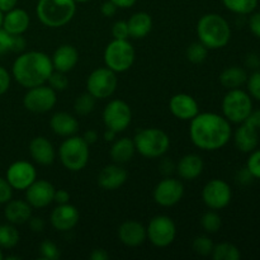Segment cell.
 <instances>
[{
  "mask_svg": "<svg viewBox=\"0 0 260 260\" xmlns=\"http://www.w3.org/2000/svg\"><path fill=\"white\" fill-rule=\"evenodd\" d=\"M79 218L80 215L78 208L70 203H65V205H57V207L53 208L50 221L55 230L60 233H68L78 225Z\"/></svg>",
  "mask_w": 260,
  "mask_h": 260,
  "instance_id": "obj_17",
  "label": "cell"
},
{
  "mask_svg": "<svg viewBox=\"0 0 260 260\" xmlns=\"http://www.w3.org/2000/svg\"><path fill=\"white\" fill-rule=\"evenodd\" d=\"M83 139L85 140L89 144V146H90V145L95 144L96 142V140H98V134H96V131H94V129H88V131H85V134L83 135Z\"/></svg>",
  "mask_w": 260,
  "mask_h": 260,
  "instance_id": "obj_57",
  "label": "cell"
},
{
  "mask_svg": "<svg viewBox=\"0 0 260 260\" xmlns=\"http://www.w3.org/2000/svg\"><path fill=\"white\" fill-rule=\"evenodd\" d=\"M197 37L208 50H220L231 40V28L228 20L217 13H208L198 19Z\"/></svg>",
  "mask_w": 260,
  "mask_h": 260,
  "instance_id": "obj_3",
  "label": "cell"
},
{
  "mask_svg": "<svg viewBox=\"0 0 260 260\" xmlns=\"http://www.w3.org/2000/svg\"><path fill=\"white\" fill-rule=\"evenodd\" d=\"M53 71L51 57L41 51H27L15 58L12 74L14 80L25 89L47 83Z\"/></svg>",
  "mask_w": 260,
  "mask_h": 260,
  "instance_id": "obj_2",
  "label": "cell"
},
{
  "mask_svg": "<svg viewBox=\"0 0 260 260\" xmlns=\"http://www.w3.org/2000/svg\"><path fill=\"white\" fill-rule=\"evenodd\" d=\"M234 135V141L236 147L241 152H251L256 149L259 144V131L254 127L243 122Z\"/></svg>",
  "mask_w": 260,
  "mask_h": 260,
  "instance_id": "obj_27",
  "label": "cell"
},
{
  "mask_svg": "<svg viewBox=\"0 0 260 260\" xmlns=\"http://www.w3.org/2000/svg\"><path fill=\"white\" fill-rule=\"evenodd\" d=\"M147 240L156 248L172 245L177 236V226L173 218L165 215H157L150 220L146 228Z\"/></svg>",
  "mask_w": 260,
  "mask_h": 260,
  "instance_id": "obj_10",
  "label": "cell"
},
{
  "mask_svg": "<svg viewBox=\"0 0 260 260\" xmlns=\"http://www.w3.org/2000/svg\"><path fill=\"white\" fill-rule=\"evenodd\" d=\"M13 45V35L8 33L4 28H0V55L10 52Z\"/></svg>",
  "mask_w": 260,
  "mask_h": 260,
  "instance_id": "obj_44",
  "label": "cell"
},
{
  "mask_svg": "<svg viewBox=\"0 0 260 260\" xmlns=\"http://www.w3.org/2000/svg\"><path fill=\"white\" fill-rule=\"evenodd\" d=\"M249 28L256 38H260V12L251 15L249 19Z\"/></svg>",
  "mask_w": 260,
  "mask_h": 260,
  "instance_id": "obj_47",
  "label": "cell"
},
{
  "mask_svg": "<svg viewBox=\"0 0 260 260\" xmlns=\"http://www.w3.org/2000/svg\"><path fill=\"white\" fill-rule=\"evenodd\" d=\"M29 154L33 161L37 164L47 167L56 159V151L52 142L43 136H37L29 142Z\"/></svg>",
  "mask_w": 260,
  "mask_h": 260,
  "instance_id": "obj_21",
  "label": "cell"
},
{
  "mask_svg": "<svg viewBox=\"0 0 260 260\" xmlns=\"http://www.w3.org/2000/svg\"><path fill=\"white\" fill-rule=\"evenodd\" d=\"M152 196L156 205L161 207H173L182 201L184 196V185L179 179L167 177L157 183Z\"/></svg>",
  "mask_w": 260,
  "mask_h": 260,
  "instance_id": "obj_14",
  "label": "cell"
},
{
  "mask_svg": "<svg viewBox=\"0 0 260 260\" xmlns=\"http://www.w3.org/2000/svg\"><path fill=\"white\" fill-rule=\"evenodd\" d=\"M246 81H248V74L240 66H230L220 74L221 85L228 90L241 88L244 84H246Z\"/></svg>",
  "mask_w": 260,
  "mask_h": 260,
  "instance_id": "obj_30",
  "label": "cell"
},
{
  "mask_svg": "<svg viewBox=\"0 0 260 260\" xmlns=\"http://www.w3.org/2000/svg\"><path fill=\"white\" fill-rule=\"evenodd\" d=\"M205 169L203 159L198 154H187L180 157L175 165V172L183 180H194L200 177Z\"/></svg>",
  "mask_w": 260,
  "mask_h": 260,
  "instance_id": "obj_23",
  "label": "cell"
},
{
  "mask_svg": "<svg viewBox=\"0 0 260 260\" xmlns=\"http://www.w3.org/2000/svg\"><path fill=\"white\" fill-rule=\"evenodd\" d=\"M28 223H29V228L33 233H41V231H43L46 225L42 217H30Z\"/></svg>",
  "mask_w": 260,
  "mask_h": 260,
  "instance_id": "obj_51",
  "label": "cell"
},
{
  "mask_svg": "<svg viewBox=\"0 0 260 260\" xmlns=\"http://www.w3.org/2000/svg\"><path fill=\"white\" fill-rule=\"evenodd\" d=\"M3 19H4V13L0 10V28H3Z\"/></svg>",
  "mask_w": 260,
  "mask_h": 260,
  "instance_id": "obj_60",
  "label": "cell"
},
{
  "mask_svg": "<svg viewBox=\"0 0 260 260\" xmlns=\"http://www.w3.org/2000/svg\"><path fill=\"white\" fill-rule=\"evenodd\" d=\"M10 81H12V76L8 73V70L3 66H0V95L5 94L10 86Z\"/></svg>",
  "mask_w": 260,
  "mask_h": 260,
  "instance_id": "obj_45",
  "label": "cell"
},
{
  "mask_svg": "<svg viewBox=\"0 0 260 260\" xmlns=\"http://www.w3.org/2000/svg\"><path fill=\"white\" fill-rule=\"evenodd\" d=\"M117 9H118V7H117L114 3H112L111 0H107V2H104L101 7L102 14H103L104 17H108V18L113 17V15L117 13Z\"/></svg>",
  "mask_w": 260,
  "mask_h": 260,
  "instance_id": "obj_48",
  "label": "cell"
},
{
  "mask_svg": "<svg viewBox=\"0 0 260 260\" xmlns=\"http://www.w3.org/2000/svg\"><path fill=\"white\" fill-rule=\"evenodd\" d=\"M245 123H248L249 126L254 127L255 129H260V109L256 111H251V113L249 114V117L246 118Z\"/></svg>",
  "mask_w": 260,
  "mask_h": 260,
  "instance_id": "obj_50",
  "label": "cell"
},
{
  "mask_svg": "<svg viewBox=\"0 0 260 260\" xmlns=\"http://www.w3.org/2000/svg\"><path fill=\"white\" fill-rule=\"evenodd\" d=\"M246 168L255 179H260V150L251 151V155L246 162Z\"/></svg>",
  "mask_w": 260,
  "mask_h": 260,
  "instance_id": "obj_42",
  "label": "cell"
},
{
  "mask_svg": "<svg viewBox=\"0 0 260 260\" xmlns=\"http://www.w3.org/2000/svg\"><path fill=\"white\" fill-rule=\"evenodd\" d=\"M159 169H160V172L162 173V174L167 175V177H169L172 173L175 172V165H174V162L172 161V160L165 159V160H162L161 162H160Z\"/></svg>",
  "mask_w": 260,
  "mask_h": 260,
  "instance_id": "obj_52",
  "label": "cell"
},
{
  "mask_svg": "<svg viewBox=\"0 0 260 260\" xmlns=\"http://www.w3.org/2000/svg\"><path fill=\"white\" fill-rule=\"evenodd\" d=\"M29 14L20 8H14L7 12L3 19V28L13 36L23 35L29 28Z\"/></svg>",
  "mask_w": 260,
  "mask_h": 260,
  "instance_id": "obj_24",
  "label": "cell"
},
{
  "mask_svg": "<svg viewBox=\"0 0 260 260\" xmlns=\"http://www.w3.org/2000/svg\"><path fill=\"white\" fill-rule=\"evenodd\" d=\"M112 36L113 40H128L129 30L126 20H117L112 27Z\"/></svg>",
  "mask_w": 260,
  "mask_h": 260,
  "instance_id": "obj_41",
  "label": "cell"
},
{
  "mask_svg": "<svg viewBox=\"0 0 260 260\" xmlns=\"http://www.w3.org/2000/svg\"><path fill=\"white\" fill-rule=\"evenodd\" d=\"M129 30V37L134 40H142L152 29V18L146 12H137L127 20Z\"/></svg>",
  "mask_w": 260,
  "mask_h": 260,
  "instance_id": "obj_28",
  "label": "cell"
},
{
  "mask_svg": "<svg viewBox=\"0 0 260 260\" xmlns=\"http://www.w3.org/2000/svg\"><path fill=\"white\" fill-rule=\"evenodd\" d=\"M231 135V123L221 114L203 112L190 119V140L194 146L203 151H216L222 149L230 141Z\"/></svg>",
  "mask_w": 260,
  "mask_h": 260,
  "instance_id": "obj_1",
  "label": "cell"
},
{
  "mask_svg": "<svg viewBox=\"0 0 260 260\" xmlns=\"http://www.w3.org/2000/svg\"><path fill=\"white\" fill-rule=\"evenodd\" d=\"M170 113L180 121H190L200 113V106L192 95L178 93L169 101Z\"/></svg>",
  "mask_w": 260,
  "mask_h": 260,
  "instance_id": "obj_18",
  "label": "cell"
},
{
  "mask_svg": "<svg viewBox=\"0 0 260 260\" xmlns=\"http://www.w3.org/2000/svg\"><path fill=\"white\" fill-rule=\"evenodd\" d=\"M185 56H187L189 62L202 63L205 62L206 58H207L208 48L198 41V42H194L192 43V45L188 46L187 51H185Z\"/></svg>",
  "mask_w": 260,
  "mask_h": 260,
  "instance_id": "obj_36",
  "label": "cell"
},
{
  "mask_svg": "<svg viewBox=\"0 0 260 260\" xmlns=\"http://www.w3.org/2000/svg\"><path fill=\"white\" fill-rule=\"evenodd\" d=\"M135 152H136V147H135L134 140H131L129 137H122V139L114 140L113 145L109 150V156L113 162L123 165L131 161Z\"/></svg>",
  "mask_w": 260,
  "mask_h": 260,
  "instance_id": "obj_29",
  "label": "cell"
},
{
  "mask_svg": "<svg viewBox=\"0 0 260 260\" xmlns=\"http://www.w3.org/2000/svg\"><path fill=\"white\" fill-rule=\"evenodd\" d=\"M19 243V233L13 223L0 225V248L13 249Z\"/></svg>",
  "mask_w": 260,
  "mask_h": 260,
  "instance_id": "obj_31",
  "label": "cell"
},
{
  "mask_svg": "<svg viewBox=\"0 0 260 260\" xmlns=\"http://www.w3.org/2000/svg\"><path fill=\"white\" fill-rule=\"evenodd\" d=\"M91 260H107L109 259V254L104 249H94L90 254Z\"/></svg>",
  "mask_w": 260,
  "mask_h": 260,
  "instance_id": "obj_56",
  "label": "cell"
},
{
  "mask_svg": "<svg viewBox=\"0 0 260 260\" xmlns=\"http://www.w3.org/2000/svg\"><path fill=\"white\" fill-rule=\"evenodd\" d=\"M111 2L114 3L119 9H127V8L134 7L137 0H111Z\"/></svg>",
  "mask_w": 260,
  "mask_h": 260,
  "instance_id": "obj_58",
  "label": "cell"
},
{
  "mask_svg": "<svg viewBox=\"0 0 260 260\" xmlns=\"http://www.w3.org/2000/svg\"><path fill=\"white\" fill-rule=\"evenodd\" d=\"M128 173L121 164L107 165L99 172L98 184L104 190H116L126 183Z\"/></svg>",
  "mask_w": 260,
  "mask_h": 260,
  "instance_id": "obj_20",
  "label": "cell"
},
{
  "mask_svg": "<svg viewBox=\"0 0 260 260\" xmlns=\"http://www.w3.org/2000/svg\"><path fill=\"white\" fill-rule=\"evenodd\" d=\"M118 239L128 248H137L147 240L146 228L139 221L127 220L118 228Z\"/></svg>",
  "mask_w": 260,
  "mask_h": 260,
  "instance_id": "obj_19",
  "label": "cell"
},
{
  "mask_svg": "<svg viewBox=\"0 0 260 260\" xmlns=\"http://www.w3.org/2000/svg\"><path fill=\"white\" fill-rule=\"evenodd\" d=\"M58 157L69 172H80L88 165L90 157L89 144L80 136H69L63 140L58 149Z\"/></svg>",
  "mask_w": 260,
  "mask_h": 260,
  "instance_id": "obj_6",
  "label": "cell"
},
{
  "mask_svg": "<svg viewBox=\"0 0 260 260\" xmlns=\"http://www.w3.org/2000/svg\"><path fill=\"white\" fill-rule=\"evenodd\" d=\"M50 127L57 136L69 137L78 132L79 122L68 112H56L50 119Z\"/></svg>",
  "mask_w": 260,
  "mask_h": 260,
  "instance_id": "obj_26",
  "label": "cell"
},
{
  "mask_svg": "<svg viewBox=\"0 0 260 260\" xmlns=\"http://www.w3.org/2000/svg\"><path fill=\"white\" fill-rule=\"evenodd\" d=\"M246 84H248V91L250 96L260 102V71H255L250 76H248Z\"/></svg>",
  "mask_w": 260,
  "mask_h": 260,
  "instance_id": "obj_40",
  "label": "cell"
},
{
  "mask_svg": "<svg viewBox=\"0 0 260 260\" xmlns=\"http://www.w3.org/2000/svg\"><path fill=\"white\" fill-rule=\"evenodd\" d=\"M245 63L248 68L250 69H259L260 68V56L256 55V53H249L248 56H246V60H245Z\"/></svg>",
  "mask_w": 260,
  "mask_h": 260,
  "instance_id": "obj_54",
  "label": "cell"
},
{
  "mask_svg": "<svg viewBox=\"0 0 260 260\" xmlns=\"http://www.w3.org/2000/svg\"><path fill=\"white\" fill-rule=\"evenodd\" d=\"M103 57L107 68L121 74L132 68L136 52L128 40H113L107 45Z\"/></svg>",
  "mask_w": 260,
  "mask_h": 260,
  "instance_id": "obj_8",
  "label": "cell"
},
{
  "mask_svg": "<svg viewBox=\"0 0 260 260\" xmlns=\"http://www.w3.org/2000/svg\"><path fill=\"white\" fill-rule=\"evenodd\" d=\"M233 198V190L229 183L222 179H212L206 183L202 189V200L210 210H222L228 207Z\"/></svg>",
  "mask_w": 260,
  "mask_h": 260,
  "instance_id": "obj_13",
  "label": "cell"
},
{
  "mask_svg": "<svg viewBox=\"0 0 260 260\" xmlns=\"http://www.w3.org/2000/svg\"><path fill=\"white\" fill-rule=\"evenodd\" d=\"M18 0H0V10L3 13H7L9 10L17 8Z\"/></svg>",
  "mask_w": 260,
  "mask_h": 260,
  "instance_id": "obj_55",
  "label": "cell"
},
{
  "mask_svg": "<svg viewBox=\"0 0 260 260\" xmlns=\"http://www.w3.org/2000/svg\"><path fill=\"white\" fill-rule=\"evenodd\" d=\"M258 2L259 0H222L226 9L240 15L253 13L258 7Z\"/></svg>",
  "mask_w": 260,
  "mask_h": 260,
  "instance_id": "obj_33",
  "label": "cell"
},
{
  "mask_svg": "<svg viewBox=\"0 0 260 260\" xmlns=\"http://www.w3.org/2000/svg\"><path fill=\"white\" fill-rule=\"evenodd\" d=\"M254 179H255V178H254L253 174L249 172L248 168H243V169H240L236 173V180H238L239 184L241 185H249Z\"/></svg>",
  "mask_w": 260,
  "mask_h": 260,
  "instance_id": "obj_46",
  "label": "cell"
},
{
  "mask_svg": "<svg viewBox=\"0 0 260 260\" xmlns=\"http://www.w3.org/2000/svg\"><path fill=\"white\" fill-rule=\"evenodd\" d=\"M95 101L96 99L86 91V93L81 94V95H79L75 99V102H74V111L79 116H88L95 108Z\"/></svg>",
  "mask_w": 260,
  "mask_h": 260,
  "instance_id": "obj_35",
  "label": "cell"
},
{
  "mask_svg": "<svg viewBox=\"0 0 260 260\" xmlns=\"http://www.w3.org/2000/svg\"><path fill=\"white\" fill-rule=\"evenodd\" d=\"M136 151L147 159L164 156L170 147V139L167 132L155 127L140 129L134 137Z\"/></svg>",
  "mask_w": 260,
  "mask_h": 260,
  "instance_id": "obj_5",
  "label": "cell"
},
{
  "mask_svg": "<svg viewBox=\"0 0 260 260\" xmlns=\"http://www.w3.org/2000/svg\"><path fill=\"white\" fill-rule=\"evenodd\" d=\"M91 0H75V3H89Z\"/></svg>",
  "mask_w": 260,
  "mask_h": 260,
  "instance_id": "obj_61",
  "label": "cell"
},
{
  "mask_svg": "<svg viewBox=\"0 0 260 260\" xmlns=\"http://www.w3.org/2000/svg\"><path fill=\"white\" fill-rule=\"evenodd\" d=\"M53 202H56L57 205L70 203V193L65 189H56L55 196H53Z\"/></svg>",
  "mask_w": 260,
  "mask_h": 260,
  "instance_id": "obj_49",
  "label": "cell"
},
{
  "mask_svg": "<svg viewBox=\"0 0 260 260\" xmlns=\"http://www.w3.org/2000/svg\"><path fill=\"white\" fill-rule=\"evenodd\" d=\"M103 122L106 128L117 134L126 131L132 122L131 107L122 99H113L104 108Z\"/></svg>",
  "mask_w": 260,
  "mask_h": 260,
  "instance_id": "obj_12",
  "label": "cell"
},
{
  "mask_svg": "<svg viewBox=\"0 0 260 260\" xmlns=\"http://www.w3.org/2000/svg\"><path fill=\"white\" fill-rule=\"evenodd\" d=\"M5 179L12 185L13 189L25 190L37 179V170L32 162L18 160L8 168Z\"/></svg>",
  "mask_w": 260,
  "mask_h": 260,
  "instance_id": "obj_15",
  "label": "cell"
},
{
  "mask_svg": "<svg viewBox=\"0 0 260 260\" xmlns=\"http://www.w3.org/2000/svg\"><path fill=\"white\" fill-rule=\"evenodd\" d=\"M56 103L57 91L46 84L27 89V93L23 96V106L32 113H47L55 108Z\"/></svg>",
  "mask_w": 260,
  "mask_h": 260,
  "instance_id": "obj_11",
  "label": "cell"
},
{
  "mask_svg": "<svg viewBox=\"0 0 260 260\" xmlns=\"http://www.w3.org/2000/svg\"><path fill=\"white\" fill-rule=\"evenodd\" d=\"M116 135H117V132H114V131H112V129L107 128L106 132H104V140H106L107 142L114 141V140H116Z\"/></svg>",
  "mask_w": 260,
  "mask_h": 260,
  "instance_id": "obj_59",
  "label": "cell"
},
{
  "mask_svg": "<svg viewBox=\"0 0 260 260\" xmlns=\"http://www.w3.org/2000/svg\"><path fill=\"white\" fill-rule=\"evenodd\" d=\"M24 48H25V40L22 37V35L13 36L12 52H22Z\"/></svg>",
  "mask_w": 260,
  "mask_h": 260,
  "instance_id": "obj_53",
  "label": "cell"
},
{
  "mask_svg": "<svg viewBox=\"0 0 260 260\" xmlns=\"http://www.w3.org/2000/svg\"><path fill=\"white\" fill-rule=\"evenodd\" d=\"M3 259V251H2V248H0V260Z\"/></svg>",
  "mask_w": 260,
  "mask_h": 260,
  "instance_id": "obj_62",
  "label": "cell"
},
{
  "mask_svg": "<svg viewBox=\"0 0 260 260\" xmlns=\"http://www.w3.org/2000/svg\"><path fill=\"white\" fill-rule=\"evenodd\" d=\"M13 197V188L5 178L0 177V205H5Z\"/></svg>",
  "mask_w": 260,
  "mask_h": 260,
  "instance_id": "obj_43",
  "label": "cell"
},
{
  "mask_svg": "<svg viewBox=\"0 0 260 260\" xmlns=\"http://www.w3.org/2000/svg\"><path fill=\"white\" fill-rule=\"evenodd\" d=\"M211 256L215 260H239L241 258V254L238 246L234 244L220 243L213 246Z\"/></svg>",
  "mask_w": 260,
  "mask_h": 260,
  "instance_id": "obj_32",
  "label": "cell"
},
{
  "mask_svg": "<svg viewBox=\"0 0 260 260\" xmlns=\"http://www.w3.org/2000/svg\"><path fill=\"white\" fill-rule=\"evenodd\" d=\"M56 188L45 179H36L25 189V201L32 208H46L53 202Z\"/></svg>",
  "mask_w": 260,
  "mask_h": 260,
  "instance_id": "obj_16",
  "label": "cell"
},
{
  "mask_svg": "<svg viewBox=\"0 0 260 260\" xmlns=\"http://www.w3.org/2000/svg\"><path fill=\"white\" fill-rule=\"evenodd\" d=\"M51 61L53 70L68 74L78 65L79 52L73 45H61L55 50Z\"/></svg>",
  "mask_w": 260,
  "mask_h": 260,
  "instance_id": "obj_22",
  "label": "cell"
},
{
  "mask_svg": "<svg viewBox=\"0 0 260 260\" xmlns=\"http://www.w3.org/2000/svg\"><path fill=\"white\" fill-rule=\"evenodd\" d=\"M201 226L207 234H216L222 226V218L215 210H210L201 217Z\"/></svg>",
  "mask_w": 260,
  "mask_h": 260,
  "instance_id": "obj_34",
  "label": "cell"
},
{
  "mask_svg": "<svg viewBox=\"0 0 260 260\" xmlns=\"http://www.w3.org/2000/svg\"><path fill=\"white\" fill-rule=\"evenodd\" d=\"M47 84L55 91H63L69 86V78L66 76L65 73L53 70L51 76L48 78Z\"/></svg>",
  "mask_w": 260,
  "mask_h": 260,
  "instance_id": "obj_38",
  "label": "cell"
},
{
  "mask_svg": "<svg viewBox=\"0 0 260 260\" xmlns=\"http://www.w3.org/2000/svg\"><path fill=\"white\" fill-rule=\"evenodd\" d=\"M4 216L8 222L13 225H24L32 217V207L27 201L10 200L5 203Z\"/></svg>",
  "mask_w": 260,
  "mask_h": 260,
  "instance_id": "obj_25",
  "label": "cell"
},
{
  "mask_svg": "<svg viewBox=\"0 0 260 260\" xmlns=\"http://www.w3.org/2000/svg\"><path fill=\"white\" fill-rule=\"evenodd\" d=\"M118 85L117 73L111 69L98 68L86 79V91L95 99H107L113 95Z\"/></svg>",
  "mask_w": 260,
  "mask_h": 260,
  "instance_id": "obj_9",
  "label": "cell"
},
{
  "mask_svg": "<svg viewBox=\"0 0 260 260\" xmlns=\"http://www.w3.org/2000/svg\"><path fill=\"white\" fill-rule=\"evenodd\" d=\"M222 116L230 123H243L253 111L250 94L239 89H230L222 99Z\"/></svg>",
  "mask_w": 260,
  "mask_h": 260,
  "instance_id": "obj_7",
  "label": "cell"
},
{
  "mask_svg": "<svg viewBox=\"0 0 260 260\" xmlns=\"http://www.w3.org/2000/svg\"><path fill=\"white\" fill-rule=\"evenodd\" d=\"M76 12L75 0H38L36 14L43 25L60 28L71 22Z\"/></svg>",
  "mask_w": 260,
  "mask_h": 260,
  "instance_id": "obj_4",
  "label": "cell"
},
{
  "mask_svg": "<svg viewBox=\"0 0 260 260\" xmlns=\"http://www.w3.org/2000/svg\"><path fill=\"white\" fill-rule=\"evenodd\" d=\"M40 251H41V256L46 260H57L61 255L58 246L51 240L43 241L40 246Z\"/></svg>",
  "mask_w": 260,
  "mask_h": 260,
  "instance_id": "obj_39",
  "label": "cell"
},
{
  "mask_svg": "<svg viewBox=\"0 0 260 260\" xmlns=\"http://www.w3.org/2000/svg\"><path fill=\"white\" fill-rule=\"evenodd\" d=\"M213 243L211 240V238L206 235H200V236H196L194 240L192 243V248L194 250L196 254L201 256H208L212 254L213 250Z\"/></svg>",
  "mask_w": 260,
  "mask_h": 260,
  "instance_id": "obj_37",
  "label": "cell"
}]
</instances>
